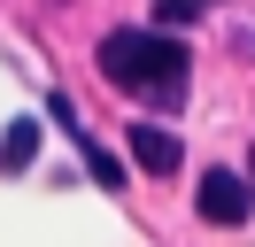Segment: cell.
<instances>
[{
    "mask_svg": "<svg viewBox=\"0 0 255 247\" xmlns=\"http://www.w3.org/2000/svg\"><path fill=\"white\" fill-rule=\"evenodd\" d=\"M131 162L155 170V178H170V170L186 162V147H178V131H162V124H139V116H131Z\"/></svg>",
    "mask_w": 255,
    "mask_h": 247,
    "instance_id": "3",
    "label": "cell"
},
{
    "mask_svg": "<svg viewBox=\"0 0 255 247\" xmlns=\"http://www.w3.org/2000/svg\"><path fill=\"white\" fill-rule=\"evenodd\" d=\"M101 77H109L116 93H131V101L139 108H162V116H170L178 101H186V70H193V54L186 46L170 39V31H109V39H101Z\"/></svg>",
    "mask_w": 255,
    "mask_h": 247,
    "instance_id": "1",
    "label": "cell"
},
{
    "mask_svg": "<svg viewBox=\"0 0 255 247\" xmlns=\"http://www.w3.org/2000/svg\"><path fill=\"white\" fill-rule=\"evenodd\" d=\"M31 147H39V124H16V131L0 139V162H8V170H23V162H31Z\"/></svg>",
    "mask_w": 255,
    "mask_h": 247,
    "instance_id": "4",
    "label": "cell"
},
{
    "mask_svg": "<svg viewBox=\"0 0 255 247\" xmlns=\"http://www.w3.org/2000/svg\"><path fill=\"white\" fill-rule=\"evenodd\" d=\"M201 216L209 224H248V209H255V185L240 178V170H201Z\"/></svg>",
    "mask_w": 255,
    "mask_h": 247,
    "instance_id": "2",
    "label": "cell"
}]
</instances>
